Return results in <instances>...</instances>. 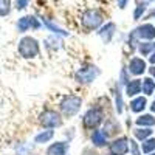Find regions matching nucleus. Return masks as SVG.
<instances>
[{
  "instance_id": "obj_1",
  "label": "nucleus",
  "mask_w": 155,
  "mask_h": 155,
  "mask_svg": "<svg viewBox=\"0 0 155 155\" xmlns=\"http://www.w3.org/2000/svg\"><path fill=\"white\" fill-rule=\"evenodd\" d=\"M81 25L84 31L90 33L99 30L104 25V14L99 8H87L82 14H81Z\"/></svg>"
},
{
  "instance_id": "obj_2",
  "label": "nucleus",
  "mask_w": 155,
  "mask_h": 155,
  "mask_svg": "<svg viewBox=\"0 0 155 155\" xmlns=\"http://www.w3.org/2000/svg\"><path fill=\"white\" fill-rule=\"evenodd\" d=\"M82 107V98L79 95H65L62 96L61 101H59V112L64 118H73L79 113Z\"/></svg>"
},
{
  "instance_id": "obj_3",
  "label": "nucleus",
  "mask_w": 155,
  "mask_h": 155,
  "mask_svg": "<svg viewBox=\"0 0 155 155\" xmlns=\"http://www.w3.org/2000/svg\"><path fill=\"white\" fill-rule=\"evenodd\" d=\"M17 53L23 59H36L41 54V44L33 36H23L17 44Z\"/></svg>"
},
{
  "instance_id": "obj_4",
  "label": "nucleus",
  "mask_w": 155,
  "mask_h": 155,
  "mask_svg": "<svg viewBox=\"0 0 155 155\" xmlns=\"http://www.w3.org/2000/svg\"><path fill=\"white\" fill-rule=\"evenodd\" d=\"M106 115H104V109L99 106H93L85 110L84 116H82V124L87 130H96V129H101V124L104 123Z\"/></svg>"
},
{
  "instance_id": "obj_5",
  "label": "nucleus",
  "mask_w": 155,
  "mask_h": 155,
  "mask_svg": "<svg viewBox=\"0 0 155 155\" xmlns=\"http://www.w3.org/2000/svg\"><path fill=\"white\" fill-rule=\"evenodd\" d=\"M62 120H64V116L61 115V112L54 109H44L37 116L39 126H42L44 129H50V130H54V129L61 127Z\"/></svg>"
},
{
  "instance_id": "obj_6",
  "label": "nucleus",
  "mask_w": 155,
  "mask_h": 155,
  "mask_svg": "<svg viewBox=\"0 0 155 155\" xmlns=\"http://www.w3.org/2000/svg\"><path fill=\"white\" fill-rule=\"evenodd\" d=\"M101 74V70L95 65V64H84L74 71V81L81 85H88L92 84L96 78Z\"/></svg>"
},
{
  "instance_id": "obj_7",
  "label": "nucleus",
  "mask_w": 155,
  "mask_h": 155,
  "mask_svg": "<svg viewBox=\"0 0 155 155\" xmlns=\"http://www.w3.org/2000/svg\"><path fill=\"white\" fill-rule=\"evenodd\" d=\"M44 27V23L41 22V19H37L36 16L33 14H28V16H22L17 19L16 22V30L19 33H27V31H31V30H41Z\"/></svg>"
},
{
  "instance_id": "obj_8",
  "label": "nucleus",
  "mask_w": 155,
  "mask_h": 155,
  "mask_svg": "<svg viewBox=\"0 0 155 155\" xmlns=\"http://www.w3.org/2000/svg\"><path fill=\"white\" fill-rule=\"evenodd\" d=\"M130 152V138L124 135L113 138L109 143V153L110 155H127Z\"/></svg>"
},
{
  "instance_id": "obj_9",
  "label": "nucleus",
  "mask_w": 155,
  "mask_h": 155,
  "mask_svg": "<svg viewBox=\"0 0 155 155\" xmlns=\"http://www.w3.org/2000/svg\"><path fill=\"white\" fill-rule=\"evenodd\" d=\"M134 34L138 42H155V25L144 22L134 30Z\"/></svg>"
},
{
  "instance_id": "obj_10",
  "label": "nucleus",
  "mask_w": 155,
  "mask_h": 155,
  "mask_svg": "<svg viewBox=\"0 0 155 155\" xmlns=\"http://www.w3.org/2000/svg\"><path fill=\"white\" fill-rule=\"evenodd\" d=\"M146 70H147V64L141 56L130 58V61H129V64H127V71H129V74H132V76L138 78V76L143 74Z\"/></svg>"
},
{
  "instance_id": "obj_11",
  "label": "nucleus",
  "mask_w": 155,
  "mask_h": 155,
  "mask_svg": "<svg viewBox=\"0 0 155 155\" xmlns=\"http://www.w3.org/2000/svg\"><path fill=\"white\" fill-rule=\"evenodd\" d=\"M90 141H92V144L95 147H99V149L109 147V143H110L109 135H107V132L104 130V129H96V130L90 132Z\"/></svg>"
},
{
  "instance_id": "obj_12",
  "label": "nucleus",
  "mask_w": 155,
  "mask_h": 155,
  "mask_svg": "<svg viewBox=\"0 0 155 155\" xmlns=\"http://www.w3.org/2000/svg\"><path fill=\"white\" fill-rule=\"evenodd\" d=\"M141 90H143V79H140V78H134L127 82V85L124 87V95L127 98H137L140 96Z\"/></svg>"
},
{
  "instance_id": "obj_13",
  "label": "nucleus",
  "mask_w": 155,
  "mask_h": 155,
  "mask_svg": "<svg viewBox=\"0 0 155 155\" xmlns=\"http://www.w3.org/2000/svg\"><path fill=\"white\" fill-rule=\"evenodd\" d=\"M115 33H116V25H115L113 22H106V23L98 30V36L102 39V42H104V44H110V42H112Z\"/></svg>"
},
{
  "instance_id": "obj_14",
  "label": "nucleus",
  "mask_w": 155,
  "mask_h": 155,
  "mask_svg": "<svg viewBox=\"0 0 155 155\" xmlns=\"http://www.w3.org/2000/svg\"><path fill=\"white\" fill-rule=\"evenodd\" d=\"M68 141H54L47 147V155H68Z\"/></svg>"
},
{
  "instance_id": "obj_15",
  "label": "nucleus",
  "mask_w": 155,
  "mask_h": 155,
  "mask_svg": "<svg viewBox=\"0 0 155 155\" xmlns=\"http://www.w3.org/2000/svg\"><path fill=\"white\" fill-rule=\"evenodd\" d=\"M129 107H130V110H132L134 113L141 115V113L146 110V107H147V98L140 95V96L130 99V102H129Z\"/></svg>"
},
{
  "instance_id": "obj_16",
  "label": "nucleus",
  "mask_w": 155,
  "mask_h": 155,
  "mask_svg": "<svg viewBox=\"0 0 155 155\" xmlns=\"http://www.w3.org/2000/svg\"><path fill=\"white\" fill-rule=\"evenodd\" d=\"M135 124L138 127L152 129V127H155V115H152V113H141L135 120Z\"/></svg>"
},
{
  "instance_id": "obj_17",
  "label": "nucleus",
  "mask_w": 155,
  "mask_h": 155,
  "mask_svg": "<svg viewBox=\"0 0 155 155\" xmlns=\"http://www.w3.org/2000/svg\"><path fill=\"white\" fill-rule=\"evenodd\" d=\"M113 98H115V110H116V113H118V115H121L123 110H124V99H123L121 85H120V84H116V85H115Z\"/></svg>"
},
{
  "instance_id": "obj_18",
  "label": "nucleus",
  "mask_w": 155,
  "mask_h": 155,
  "mask_svg": "<svg viewBox=\"0 0 155 155\" xmlns=\"http://www.w3.org/2000/svg\"><path fill=\"white\" fill-rule=\"evenodd\" d=\"M53 138H54V130L45 129V130H41V132L34 137V143H36V144H47V143H50Z\"/></svg>"
},
{
  "instance_id": "obj_19",
  "label": "nucleus",
  "mask_w": 155,
  "mask_h": 155,
  "mask_svg": "<svg viewBox=\"0 0 155 155\" xmlns=\"http://www.w3.org/2000/svg\"><path fill=\"white\" fill-rule=\"evenodd\" d=\"M149 5H150V2H137V5L134 8V20L138 22L140 19H144Z\"/></svg>"
},
{
  "instance_id": "obj_20",
  "label": "nucleus",
  "mask_w": 155,
  "mask_h": 155,
  "mask_svg": "<svg viewBox=\"0 0 155 155\" xmlns=\"http://www.w3.org/2000/svg\"><path fill=\"white\" fill-rule=\"evenodd\" d=\"M152 134H153V130L152 129H146V127H137L135 130H134V140L135 141H146V140H149V138H152Z\"/></svg>"
},
{
  "instance_id": "obj_21",
  "label": "nucleus",
  "mask_w": 155,
  "mask_h": 155,
  "mask_svg": "<svg viewBox=\"0 0 155 155\" xmlns=\"http://www.w3.org/2000/svg\"><path fill=\"white\" fill-rule=\"evenodd\" d=\"M143 96H152L155 95V79L152 78H144L143 79V90H141Z\"/></svg>"
},
{
  "instance_id": "obj_22",
  "label": "nucleus",
  "mask_w": 155,
  "mask_h": 155,
  "mask_svg": "<svg viewBox=\"0 0 155 155\" xmlns=\"http://www.w3.org/2000/svg\"><path fill=\"white\" fill-rule=\"evenodd\" d=\"M42 23L45 25V27H47L51 33H54V34H61V36H65V37H67V36H70V33H68V31L59 28L58 25H56V23H53L50 19H42Z\"/></svg>"
},
{
  "instance_id": "obj_23",
  "label": "nucleus",
  "mask_w": 155,
  "mask_h": 155,
  "mask_svg": "<svg viewBox=\"0 0 155 155\" xmlns=\"http://www.w3.org/2000/svg\"><path fill=\"white\" fill-rule=\"evenodd\" d=\"M137 50L140 51V56H150L153 53V42H140Z\"/></svg>"
},
{
  "instance_id": "obj_24",
  "label": "nucleus",
  "mask_w": 155,
  "mask_h": 155,
  "mask_svg": "<svg viewBox=\"0 0 155 155\" xmlns=\"http://www.w3.org/2000/svg\"><path fill=\"white\" fill-rule=\"evenodd\" d=\"M141 152L146 153V155L155 152V137H152V138H149V140L141 143Z\"/></svg>"
},
{
  "instance_id": "obj_25",
  "label": "nucleus",
  "mask_w": 155,
  "mask_h": 155,
  "mask_svg": "<svg viewBox=\"0 0 155 155\" xmlns=\"http://www.w3.org/2000/svg\"><path fill=\"white\" fill-rule=\"evenodd\" d=\"M11 9H12V3L9 0H0V17L9 16Z\"/></svg>"
},
{
  "instance_id": "obj_26",
  "label": "nucleus",
  "mask_w": 155,
  "mask_h": 155,
  "mask_svg": "<svg viewBox=\"0 0 155 155\" xmlns=\"http://www.w3.org/2000/svg\"><path fill=\"white\" fill-rule=\"evenodd\" d=\"M130 74H129V71H127V68L126 67H123L121 68V73H120V79H118V84L121 85V87H126L127 85V82L130 81V78H129Z\"/></svg>"
},
{
  "instance_id": "obj_27",
  "label": "nucleus",
  "mask_w": 155,
  "mask_h": 155,
  "mask_svg": "<svg viewBox=\"0 0 155 155\" xmlns=\"http://www.w3.org/2000/svg\"><path fill=\"white\" fill-rule=\"evenodd\" d=\"M12 5L16 6V9L22 11V9H25V8H28L30 2H28V0H17V2H14V3H12Z\"/></svg>"
},
{
  "instance_id": "obj_28",
  "label": "nucleus",
  "mask_w": 155,
  "mask_h": 155,
  "mask_svg": "<svg viewBox=\"0 0 155 155\" xmlns=\"http://www.w3.org/2000/svg\"><path fill=\"white\" fill-rule=\"evenodd\" d=\"M130 152H132V155H141L140 146L135 140H130Z\"/></svg>"
},
{
  "instance_id": "obj_29",
  "label": "nucleus",
  "mask_w": 155,
  "mask_h": 155,
  "mask_svg": "<svg viewBox=\"0 0 155 155\" xmlns=\"http://www.w3.org/2000/svg\"><path fill=\"white\" fill-rule=\"evenodd\" d=\"M147 71H149V76L152 79H155V65H150V68H147Z\"/></svg>"
},
{
  "instance_id": "obj_30",
  "label": "nucleus",
  "mask_w": 155,
  "mask_h": 155,
  "mask_svg": "<svg viewBox=\"0 0 155 155\" xmlns=\"http://www.w3.org/2000/svg\"><path fill=\"white\" fill-rule=\"evenodd\" d=\"M149 64H150V65H155V51L149 56Z\"/></svg>"
},
{
  "instance_id": "obj_31",
  "label": "nucleus",
  "mask_w": 155,
  "mask_h": 155,
  "mask_svg": "<svg viewBox=\"0 0 155 155\" xmlns=\"http://www.w3.org/2000/svg\"><path fill=\"white\" fill-rule=\"evenodd\" d=\"M129 2H127V0H123V2H116V5H118L120 8H126V5H127Z\"/></svg>"
},
{
  "instance_id": "obj_32",
  "label": "nucleus",
  "mask_w": 155,
  "mask_h": 155,
  "mask_svg": "<svg viewBox=\"0 0 155 155\" xmlns=\"http://www.w3.org/2000/svg\"><path fill=\"white\" fill-rule=\"evenodd\" d=\"M149 109H150V113H152V115H155V99L152 101V104L149 106Z\"/></svg>"
},
{
  "instance_id": "obj_33",
  "label": "nucleus",
  "mask_w": 155,
  "mask_h": 155,
  "mask_svg": "<svg viewBox=\"0 0 155 155\" xmlns=\"http://www.w3.org/2000/svg\"><path fill=\"white\" fill-rule=\"evenodd\" d=\"M153 51H155V42H153Z\"/></svg>"
},
{
  "instance_id": "obj_34",
  "label": "nucleus",
  "mask_w": 155,
  "mask_h": 155,
  "mask_svg": "<svg viewBox=\"0 0 155 155\" xmlns=\"http://www.w3.org/2000/svg\"><path fill=\"white\" fill-rule=\"evenodd\" d=\"M149 155H155V152H153V153H149Z\"/></svg>"
},
{
  "instance_id": "obj_35",
  "label": "nucleus",
  "mask_w": 155,
  "mask_h": 155,
  "mask_svg": "<svg viewBox=\"0 0 155 155\" xmlns=\"http://www.w3.org/2000/svg\"><path fill=\"white\" fill-rule=\"evenodd\" d=\"M107 155H110V153H107Z\"/></svg>"
}]
</instances>
